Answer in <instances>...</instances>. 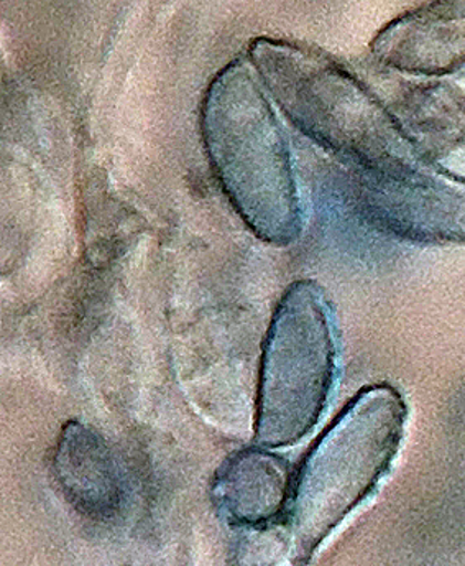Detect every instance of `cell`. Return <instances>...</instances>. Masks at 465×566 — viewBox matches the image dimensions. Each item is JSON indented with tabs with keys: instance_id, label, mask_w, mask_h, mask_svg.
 Wrapping results in <instances>:
<instances>
[{
	"instance_id": "obj_5",
	"label": "cell",
	"mask_w": 465,
	"mask_h": 566,
	"mask_svg": "<svg viewBox=\"0 0 465 566\" xmlns=\"http://www.w3.org/2000/svg\"><path fill=\"white\" fill-rule=\"evenodd\" d=\"M367 216L383 231L423 244H465V188L426 168L360 177Z\"/></svg>"
},
{
	"instance_id": "obj_1",
	"label": "cell",
	"mask_w": 465,
	"mask_h": 566,
	"mask_svg": "<svg viewBox=\"0 0 465 566\" xmlns=\"http://www.w3.org/2000/svg\"><path fill=\"white\" fill-rule=\"evenodd\" d=\"M249 59L289 123L360 177L430 165L403 124L331 55L264 36L249 46Z\"/></svg>"
},
{
	"instance_id": "obj_6",
	"label": "cell",
	"mask_w": 465,
	"mask_h": 566,
	"mask_svg": "<svg viewBox=\"0 0 465 566\" xmlns=\"http://www.w3.org/2000/svg\"><path fill=\"white\" fill-rule=\"evenodd\" d=\"M380 65L413 74L443 77L465 71V2L418 7L385 27L373 39Z\"/></svg>"
},
{
	"instance_id": "obj_3",
	"label": "cell",
	"mask_w": 465,
	"mask_h": 566,
	"mask_svg": "<svg viewBox=\"0 0 465 566\" xmlns=\"http://www.w3.org/2000/svg\"><path fill=\"white\" fill-rule=\"evenodd\" d=\"M406 406L389 386L362 390L319 438L293 481L286 507L299 562L376 490L392 467Z\"/></svg>"
},
{
	"instance_id": "obj_8",
	"label": "cell",
	"mask_w": 465,
	"mask_h": 566,
	"mask_svg": "<svg viewBox=\"0 0 465 566\" xmlns=\"http://www.w3.org/2000/svg\"><path fill=\"white\" fill-rule=\"evenodd\" d=\"M293 481L283 458L244 450L224 461L212 483L215 507L231 524L261 527L286 512Z\"/></svg>"
},
{
	"instance_id": "obj_7",
	"label": "cell",
	"mask_w": 465,
	"mask_h": 566,
	"mask_svg": "<svg viewBox=\"0 0 465 566\" xmlns=\"http://www.w3.org/2000/svg\"><path fill=\"white\" fill-rule=\"evenodd\" d=\"M53 473L71 504L89 517H113L123 507V473L109 444L94 428L80 422L63 428Z\"/></svg>"
},
{
	"instance_id": "obj_2",
	"label": "cell",
	"mask_w": 465,
	"mask_h": 566,
	"mask_svg": "<svg viewBox=\"0 0 465 566\" xmlns=\"http://www.w3.org/2000/svg\"><path fill=\"white\" fill-rule=\"evenodd\" d=\"M201 133L212 170L242 221L262 241L293 244L303 214L292 154L268 97L244 63L212 77Z\"/></svg>"
},
{
	"instance_id": "obj_4",
	"label": "cell",
	"mask_w": 465,
	"mask_h": 566,
	"mask_svg": "<svg viewBox=\"0 0 465 566\" xmlns=\"http://www.w3.org/2000/svg\"><path fill=\"white\" fill-rule=\"evenodd\" d=\"M336 326L315 282L293 283L266 333L258 386L257 441L295 444L318 423L336 374Z\"/></svg>"
}]
</instances>
